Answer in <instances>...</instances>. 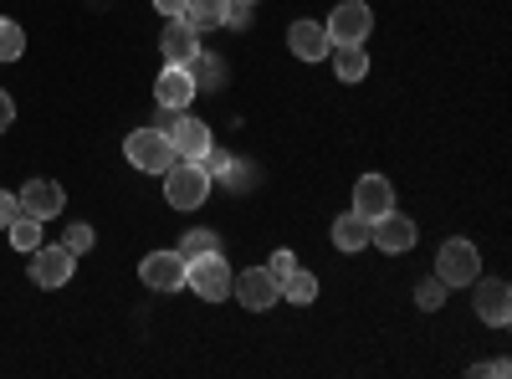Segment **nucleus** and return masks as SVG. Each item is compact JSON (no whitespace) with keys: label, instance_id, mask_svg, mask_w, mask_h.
I'll use <instances>...</instances> for the list:
<instances>
[{"label":"nucleus","instance_id":"obj_1","mask_svg":"<svg viewBox=\"0 0 512 379\" xmlns=\"http://www.w3.org/2000/svg\"><path fill=\"white\" fill-rule=\"evenodd\" d=\"M205 195H210V175L200 170L195 159H175L164 170V200L175 205V210H200Z\"/></svg>","mask_w":512,"mask_h":379},{"label":"nucleus","instance_id":"obj_2","mask_svg":"<svg viewBox=\"0 0 512 379\" xmlns=\"http://www.w3.org/2000/svg\"><path fill=\"white\" fill-rule=\"evenodd\" d=\"M123 154H128V164H134V170H144V175H164L169 164H175V144H169L164 129H134V134L123 139Z\"/></svg>","mask_w":512,"mask_h":379},{"label":"nucleus","instance_id":"obj_3","mask_svg":"<svg viewBox=\"0 0 512 379\" xmlns=\"http://www.w3.org/2000/svg\"><path fill=\"white\" fill-rule=\"evenodd\" d=\"M185 287H195V298H205V303H226V298H231V267L221 262V251L190 257Z\"/></svg>","mask_w":512,"mask_h":379},{"label":"nucleus","instance_id":"obj_4","mask_svg":"<svg viewBox=\"0 0 512 379\" xmlns=\"http://www.w3.org/2000/svg\"><path fill=\"white\" fill-rule=\"evenodd\" d=\"M231 292H236V303L251 308V313H267L282 303V282L272 267H246L241 277H231Z\"/></svg>","mask_w":512,"mask_h":379},{"label":"nucleus","instance_id":"obj_5","mask_svg":"<svg viewBox=\"0 0 512 379\" xmlns=\"http://www.w3.org/2000/svg\"><path fill=\"white\" fill-rule=\"evenodd\" d=\"M436 277L446 282V287H472L477 277H482V257H477V246L472 241H446L441 251H436Z\"/></svg>","mask_w":512,"mask_h":379},{"label":"nucleus","instance_id":"obj_6","mask_svg":"<svg viewBox=\"0 0 512 379\" xmlns=\"http://www.w3.org/2000/svg\"><path fill=\"white\" fill-rule=\"evenodd\" d=\"M369 26H374V11L364 6V0H344V6H333V16H328V41L333 47H344V41H354V47H364V36H369Z\"/></svg>","mask_w":512,"mask_h":379},{"label":"nucleus","instance_id":"obj_7","mask_svg":"<svg viewBox=\"0 0 512 379\" xmlns=\"http://www.w3.org/2000/svg\"><path fill=\"white\" fill-rule=\"evenodd\" d=\"M185 272H190L185 251H154V257L139 262V277H144V287H154V292H180V287H185Z\"/></svg>","mask_w":512,"mask_h":379},{"label":"nucleus","instance_id":"obj_8","mask_svg":"<svg viewBox=\"0 0 512 379\" xmlns=\"http://www.w3.org/2000/svg\"><path fill=\"white\" fill-rule=\"evenodd\" d=\"M72 267H77V257H72V251L67 246H36L31 251V282L36 287H67L72 282Z\"/></svg>","mask_w":512,"mask_h":379},{"label":"nucleus","instance_id":"obj_9","mask_svg":"<svg viewBox=\"0 0 512 379\" xmlns=\"http://www.w3.org/2000/svg\"><path fill=\"white\" fill-rule=\"evenodd\" d=\"M164 134H169V144H175V159H200L210 144H216L205 123H200V118H190V113H175V118L164 123Z\"/></svg>","mask_w":512,"mask_h":379},{"label":"nucleus","instance_id":"obj_10","mask_svg":"<svg viewBox=\"0 0 512 379\" xmlns=\"http://www.w3.org/2000/svg\"><path fill=\"white\" fill-rule=\"evenodd\" d=\"M16 200H21L26 216H36V221L62 216V205H67V195H62V185H57V180H26Z\"/></svg>","mask_w":512,"mask_h":379},{"label":"nucleus","instance_id":"obj_11","mask_svg":"<svg viewBox=\"0 0 512 379\" xmlns=\"http://www.w3.org/2000/svg\"><path fill=\"white\" fill-rule=\"evenodd\" d=\"M477 318L492 323V328H507V318H512V287L502 277H482L477 282Z\"/></svg>","mask_w":512,"mask_h":379},{"label":"nucleus","instance_id":"obj_12","mask_svg":"<svg viewBox=\"0 0 512 379\" xmlns=\"http://www.w3.org/2000/svg\"><path fill=\"white\" fill-rule=\"evenodd\" d=\"M369 241H374L379 251H390V257H400V251L415 246V221H405L400 210H390V216L369 221Z\"/></svg>","mask_w":512,"mask_h":379},{"label":"nucleus","instance_id":"obj_13","mask_svg":"<svg viewBox=\"0 0 512 379\" xmlns=\"http://www.w3.org/2000/svg\"><path fill=\"white\" fill-rule=\"evenodd\" d=\"M354 210H359L364 221L390 216V210H395V190H390V180H384V175H364V180L354 185Z\"/></svg>","mask_w":512,"mask_h":379},{"label":"nucleus","instance_id":"obj_14","mask_svg":"<svg viewBox=\"0 0 512 379\" xmlns=\"http://www.w3.org/2000/svg\"><path fill=\"white\" fill-rule=\"evenodd\" d=\"M190 98H200L190 67H175V62H169V67L159 72V108H164V113H185Z\"/></svg>","mask_w":512,"mask_h":379},{"label":"nucleus","instance_id":"obj_15","mask_svg":"<svg viewBox=\"0 0 512 379\" xmlns=\"http://www.w3.org/2000/svg\"><path fill=\"white\" fill-rule=\"evenodd\" d=\"M287 47H292V57L318 62V57H328V52H333V41H328V31H323L318 21H292V31H287Z\"/></svg>","mask_w":512,"mask_h":379},{"label":"nucleus","instance_id":"obj_16","mask_svg":"<svg viewBox=\"0 0 512 379\" xmlns=\"http://www.w3.org/2000/svg\"><path fill=\"white\" fill-rule=\"evenodd\" d=\"M159 52L175 62V67H190V57L200 52V31L195 26H185V21H169L164 26V36H159Z\"/></svg>","mask_w":512,"mask_h":379},{"label":"nucleus","instance_id":"obj_17","mask_svg":"<svg viewBox=\"0 0 512 379\" xmlns=\"http://www.w3.org/2000/svg\"><path fill=\"white\" fill-rule=\"evenodd\" d=\"M226 11H231V0H190L180 21L195 31H216V26H226Z\"/></svg>","mask_w":512,"mask_h":379},{"label":"nucleus","instance_id":"obj_18","mask_svg":"<svg viewBox=\"0 0 512 379\" xmlns=\"http://www.w3.org/2000/svg\"><path fill=\"white\" fill-rule=\"evenodd\" d=\"M333 246L338 251H364L369 246V221L359 216V210H349V216L333 221Z\"/></svg>","mask_w":512,"mask_h":379},{"label":"nucleus","instance_id":"obj_19","mask_svg":"<svg viewBox=\"0 0 512 379\" xmlns=\"http://www.w3.org/2000/svg\"><path fill=\"white\" fill-rule=\"evenodd\" d=\"M328 57H333V72L344 77V82H359V77L369 72V57H364V47H354V41H344V47H333Z\"/></svg>","mask_w":512,"mask_h":379},{"label":"nucleus","instance_id":"obj_20","mask_svg":"<svg viewBox=\"0 0 512 379\" xmlns=\"http://www.w3.org/2000/svg\"><path fill=\"white\" fill-rule=\"evenodd\" d=\"M313 298H318V277L303 272V267H292L282 277V303H313Z\"/></svg>","mask_w":512,"mask_h":379},{"label":"nucleus","instance_id":"obj_21","mask_svg":"<svg viewBox=\"0 0 512 379\" xmlns=\"http://www.w3.org/2000/svg\"><path fill=\"white\" fill-rule=\"evenodd\" d=\"M6 231H11L16 251H26V257H31V251L41 246V221H36V216H26V210H21V216H16V221H11Z\"/></svg>","mask_w":512,"mask_h":379},{"label":"nucleus","instance_id":"obj_22","mask_svg":"<svg viewBox=\"0 0 512 379\" xmlns=\"http://www.w3.org/2000/svg\"><path fill=\"white\" fill-rule=\"evenodd\" d=\"M21 52H26V31H21L16 21L0 16V62H16Z\"/></svg>","mask_w":512,"mask_h":379},{"label":"nucleus","instance_id":"obj_23","mask_svg":"<svg viewBox=\"0 0 512 379\" xmlns=\"http://www.w3.org/2000/svg\"><path fill=\"white\" fill-rule=\"evenodd\" d=\"M415 303H420L425 313H436V308L446 303V282H441V277H425V282L415 287Z\"/></svg>","mask_w":512,"mask_h":379},{"label":"nucleus","instance_id":"obj_24","mask_svg":"<svg viewBox=\"0 0 512 379\" xmlns=\"http://www.w3.org/2000/svg\"><path fill=\"white\" fill-rule=\"evenodd\" d=\"M93 241H98V236H93V226H88V221H72V226H67V236H62V246L72 251V257L93 251Z\"/></svg>","mask_w":512,"mask_h":379},{"label":"nucleus","instance_id":"obj_25","mask_svg":"<svg viewBox=\"0 0 512 379\" xmlns=\"http://www.w3.org/2000/svg\"><path fill=\"white\" fill-rule=\"evenodd\" d=\"M180 251H185V257H205V251H221V236L216 231H190L180 241Z\"/></svg>","mask_w":512,"mask_h":379},{"label":"nucleus","instance_id":"obj_26","mask_svg":"<svg viewBox=\"0 0 512 379\" xmlns=\"http://www.w3.org/2000/svg\"><path fill=\"white\" fill-rule=\"evenodd\" d=\"M16 216H21V200H16L11 190H0V231H6Z\"/></svg>","mask_w":512,"mask_h":379},{"label":"nucleus","instance_id":"obj_27","mask_svg":"<svg viewBox=\"0 0 512 379\" xmlns=\"http://www.w3.org/2000/svg\"><path fill=\"white\" fill-rule=\"evenodd\" d=\"M185 6H190V0H154V11H159V16H169V21H180V16H185Z\"/></svg>","mask_w":512,"mask_h":379},{"label":"nucleus","instance_id":"obj_28","mask_svg":"<svg viewBox=\"0 0 512 379\" xmlns=\"http://www.w3.org/2000/svg\"><path fill=\"white\" fill-rule=\"evenodd\" d=\"M16 123V103H11V93H0V134H6Z\"/></svg>","mask_w":512,"mask_h":379},{"label":"nucleus","instance_id":"obj_29","mask_svg":"<svg viewBox=\"0 0 512 379\" xmlns=\"http://www.w3.org/2000/svg\"><path fill=\"white\" fill-rule=\"evenodd\" d=\"M292 267H297V257H292V251H277V257H272V272H277V282H282Z\"/></svg>","mask_w":512,"mask_h":379},{"label":"nucleus","instance_id":"obj_30","mask_svg":"<svg viewBox=\"0 0 512 379\" xmlns=\"http://www.w3.org/2000/svg\"><path fill=\"white\" fill-rule=\"evenodd\" d=\"M477 374H497V379H502V374H507V359H492V364H477Z\"/></svg>","mask_w":512,"mask_h":379}]
</instances>
